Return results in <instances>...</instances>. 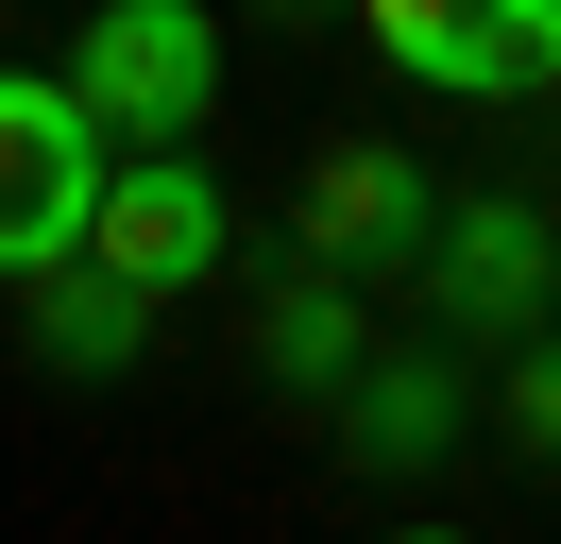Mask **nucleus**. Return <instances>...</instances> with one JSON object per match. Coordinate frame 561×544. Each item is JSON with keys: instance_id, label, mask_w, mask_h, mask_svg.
<instances>
[{"instance_id": "f257e3e1", "label": "nucleus", "mask_w": 561, "mask_h": 544, "mask_svg": "<svg viewBox=\"0 0 561 544\" xmlns=\"http://www.w3.org/2000/svg\"><path fill=\"white\" fill-rule=\"evenodd\" d=\"M103 188H119V136L69 68H0V290H35L103 238Z\"/></svg>"}, {"instance_id": "f03ea898", "label": "nucleus", "mask_w": 561, "mask_h": 544, "mask_svg": "<svg viewBox=\"0 0 561 544\" xmlns=\"http://www.w3.org/2000/svg\"><path fill=\"white\" fill-rule=\"evenodd\" d=\"M69 86L103 102L119 154H187L205 102H221V18L205 0H103V18L69 34Z\"/></svg>"}, {"instance_id": "7ed1b4c3", "label": "nucleus", "mask_w": 561, "mask_h": 544, "mask_svg": "<svg viewBox=\"0 0 561 544\" xmlns=\"http://www.w3.org/2000/svg\"><path fill=\"white\" fill-rule=\"evenodd\" d=\"M357 34L443 102H545L561 86V0H357Z\"/></svg>"}, {"instance_id": "20e7f679", "label": "nucleus", "mask_w": 561, "mask_h": 544, "mask_svg": "<svg viewBox=\"0 0 561 544\" xmlns=\"http://www.w3.org/2000/svg\"><path fill=\"white\" fill-rule=\"evenodd\" d=\"M221 238H239V222H221V170H205V154H119L103 238H85V256L137 272V290L171 306V290H205V272H221Z\"/></svg>"}, {"instance_id": "39448f33", "label": "nucleus", "mask_w": 561, "mask_h": 544, "mask_svg": "<svg viewBox=\"0 0 561 544\" xmlns=\"http://www.w3.org/2000/svg\"><path fill=\"white\" fill-rule=\"evenodd\" d=\"M443 238V204H425V170L391 154V136H341V154L307 170V272H391V256H425Z\"/></svg>"}, {"instance_id": "423d86ee", "label": "nucleus", "mask_w": 561, "mask_h": 544, "mask_svg": "<svg viewBox=\"0 0 561 544\" xmlns=\"http://www.w3.org/2000/svg\"><path fill=\"white\" fill-rule=\"evenodd\" d=\"M425 256H443V306H459V324H493V340H511V324H545V290H561L545 204H459Z\"/></svg>"}, {"instance_id": "0eeeda50", "label": "nucleus", "mask_w": 561, "mask_h": 544, "mask_svg": "<svg viewBox=\"0 0 561 544\" xmlns=\"http://www.w3.org/2000/svg\"><path fill=\"white\" fill-rule=\"evenodd\" d=\"M137 340H153V290H137V272H103V256L35 272V358L51 374H119Z\"/></svg>"}, {"instance_id": "6e6552de", "label": "nucleus", "mask_w": 561, "mask_h": 544, "mask_svg": "<svg viewBox=\"0 0 561 544\" xmlns=\"http://www.w3.org/2000/svg\"><path fill=\"white\" fill-rule=\"evenodd\" d=\"M341 442H357V460H375V476H409V460H443V442H459V374H425V358H409V374H375Z\"/></svg>"}, {"instance_id": "1a4fd4ad", "label": "nucleus", "mask_w": 561, "mask_h": 544, "mask_svg": "<svg viewBox=\"0 0 561 544\" xmlns=\"http://www.w3.org/2000/svg\"><path fill=\"white\" fill-rule=\"evenodd\" d=\"M357 358V306H341V272H307V306H273V374H341Z\"/></svg>"}, {"instance_id": "9d476101", "label": "nucleus", "mask_w": 561, "mask_h": 544, "mask_svg": "<svg viewBox=\"0 0 561 544\" xmlns=\"http://www.w3.org/2000/svg\"><path fill=\"white\" fill-rule=\"evenodd\" d=\"M511 442H527V460H561V340L511 374Z\"/></svg>"}, {"instance_id": "9b49d317", "label": "nucleus", "mask_w": 561, "mask_h": 544, "mask_svg": "<svg viewBox=\"0 0 561 544\" xmlns=\"http://www.w3.org/2000/svg\"><path fill=\"white\" fill-rule=\"evenodd\" d=\"M391 544H459V528H391Z\"/></svg>"}]
</instances>
